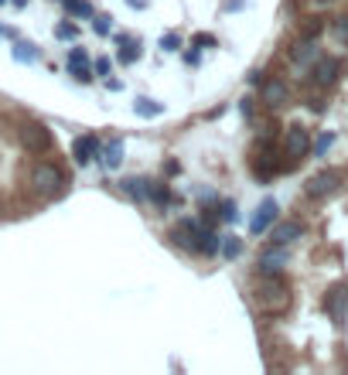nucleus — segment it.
Instances as JSON below:
<instances>
[{"instance_id": "f257e3e1", "label": "nucleus", "mask_w": 348, "mask_h": 375, "mask_svg": "<svg viewBox=\"0 0 348 375\" xmlns=\"http://www.w3.org/2000/svg\"><path fill=\"white\" fill-rule=\"evenodd\" d=\"M253 293H257V304L266 310H283L290 304V290H287V283L276 280V273H263V280L257 283Z\"/></svg>"}, {"instance_id": "f03ea898", "label": "nucleus", "mask_w": 348, "mask_h": 375, "mask_svg": "<svg viewBox=\"0 0 348 375\" xmlns=\"http://www.w3.org/2000/svg\"><path fill=\"white\" fill-rule=\"evenodd\" d=\"M65 185V178H62V171L55 168V164H34V171H31V188L38 191V194H45V198H52V194H58Z\"/></svg>"}, {"instance_id": "7ed1b4c3", "label": "nucleus", "mask_w": 348, "mask_h": 375, "mask_svg": "<svg viewBox=\"0 0 348 375\" xmlns=\"http://www.w3.org/2000/svg\"><path fill=\"white\" fill-rule=\"evenodd\" d=\"M21 144H24L31 154H48V150H52V133H48V126H41V123H28V126L21 130Z\"/></svg>"}, {"instance_id": "20e7f679", "label": "nucleus", "mask_w": 348, "mask_h": 375, "mask_svg": "<svg viewBox=\"0 0 348 375\" xmlns=\"http://www.w3.org/2000/svg\"><path fill=\"white\" fill-rule=\"evenodd\" d=\"M283 150H287V157H290V161H301V157L311 150V137H307V130H304L301 123L287 126V137H283Z\"/></svg>"}, {"instance_id": "39448f33", "label": "nucleus", "mask_w": 348, "mask_h": 375, "mask_svg": "<svg viewBox=\"0 0 348 375\" xmlns=\"http://www.w3.org/2000/svg\"><path fill=\"white\" fill-rule=\"evenodd\" d=\"M338 185H342V174H338V171H318V174L307 178L304 191H307L311 198H328Z\"/></svg>"}, {"instance_id": "423d86ee", "label": "nucleus", "mask_w": 348, "mask_h": 375, "mask_svg": "<svg viewBox=\"0 0 348 375\" xmlns=\"http://www.w3.org/2000/svg\"><path fill=\"white\" fill-rule=\"evenodd\" d=\"M338 72H342V62L338 58H318L314 69H311V79H314V86L328 89V86L338 82Z\"/></svg>"}, {"instance_id": "0eeeda50", "label": "nucleus", "mask_w": 348, "mask_h": 375, "mask_svg": "<svg viewBox=\"0 0 348 375\" xmlns=\"http://www.w3.org/2000/svg\"><path fill=\"white\" fill-rule=\"evenodd\" d=\"M263 106H266V109H283V106H290V89H287L283 79L263 82Z\"/></svg>"}, {"instance_id": "6e6552de", "label": "nucleus", "mask_w": 348, "mask_h": 375, "mask_svg": "<svg viewBox=\"0 0 348 375\" xmlns=\"http://www.w3.org/2000/svg\"><path fill=\"white\" fill-rule=\"evenodd\" d=\"M301 236H304V225L301 222H273L270 225V242L273 246H290Z\"/></svg>"}, {"instance_id": "1a4fd4ad", "label": "nucleus", "mask_w": 348, "mask_h": 375, "mask_svg": "<svg viewBox=\"0 0 348 375\" xmlns=\"http://www.w3.org/2000/svg\"><path fill=\"white\" fill-rule=\"evenodd\" d=\"M276 212H280V205H276L273 198L260 201V208H257V215H253V222H250V232H253V236H263V232L276 222Z\"/></svg>"}, {"instance_id": "9d476101", "label": "nucleus", "mask_w": 348, "mask_h": 375, "mask_svg": "<svg viewBox=\"0 0 348 375\" xmlns=\"http://www.w3.org/2000/svg\"><path fill=\"white\" fill-rule=\"evenodd\" d=\"M171 239L181 246V249H191V253H198V222H191V218L177 222V225L171 229Z\"/></svg>"}, {"instance_id": "9b49d317", "label": "nucleus", "mask_w": 348, "mask_h": 375, "mask_svg": "<svg viewBox=\"0 0 348 375\" xmlns=\"http://www.w3.org/2000/svg\"><path fill=\"white\" fill-rule=\"evenodd\" d=\"M325 307H328V314H331V321H335V324H345V314H348V286H335V290L328 293Z\"/></svg>"}, {"instance_id": "f8f14e48", "label": "nucleus", "mask_w": 348, "mask_h": 375, "mask_svg": "<svg viewBox=\"0 0 348 375\" xmlns=\"http://www.w3.org/2000/svg\"><path fill=\"white\" fill-rule=\"evenodd\" d=\"M92 154H102V150H99V140H96L92 133L79 137V140L72 144V157H76V164H83V168H86L89 161H92Z\"/></svg>"}, {"instance_id": "ddd939ff", "label": "nucleus", "mask_w": 348, "mask_h": 375, "mask_svg": "<svg viewBox=\"0 0 348 375\" xmlns=\"http://www.w3.org/2000/svg\"><path fill=\"white\" fill-rule=\"evenodd\" d=\"M290 260L287 246H276V249H266L260 256V273H280V266Z\"/></svg>"}, {"instance_id": "4468645a", "label": "nucleus", "mask_w": 348, "mask_h": 375, "mask_svg": "<svg viewBox=\"0 0 348 375\" xmlns=\"http://www.w3.org/2000/svg\"><path fill=\"white\" fill-rule=\"evenodd\" d=\"M69 72L79 79V82H92V72H89V58L83 48H72L69 52Z\"/></svg>"}, {"instance_id": "2eb2a0df", "label": "nucleus", "mask_w": 348, "mask_h": 375, "mask_svg": "<svg viewBox=\"0 0 348 375\" xmlns=\"http://www.w3.org/2000/svg\"><path fill=\"white\" fill-rule=\"evenodd\" d=\"M311 58H318V45H314V38H304V41H297V45L290 48V62L307 65Z\"/></svg>"}, {"instance_id": "dca6fc26", "label": "nucleus", "mask_w": 348, "mask_h": 375, "mask_svg": "<svg viewBox=\"0 0 348 375\" xmlns=\"http://www.w3.org/2000/svg\"><path fill=\"white\" fill-rule=\"evenodd\" d=\"M102 164H106L109 171H116V168L123 164V140H113V144L102 147Z\"/></svg>"}, {"instance_id": "f3484780", "label": "nucleus", "mask_w": 348, "mask_h": 375, "mask_svg": "<svg viewBox=\"0 0 348 375\" xmlns=\"http://www.w3.org/2000/svg\"><path fill=\"white\" fill-rule=\"evenodd\" d=\"M116 41L123 45V52H120V62H123V65H130V62H137V58H140V41H130L127 34H120Z\"/></svg>"}, {"instance_id": "a211bd4d", "label": "nucleus", "mask_w": 348, "mask_h": 375, "mask_svg": "<svg viewBox=\"0 0 348 375\" xmlns=\"http://www.w3.org/2000/svg\"><path fill=\"white\" fill-rule=\"evenodd\" d=\"M133 109H137L140 116H147V120H154V116H161V113H164V106H161L157 99H147V95H140V99L133 102Z\"/></svg>"}, {"instance_id": "6ab92c4d", "label": "nucleus", "mask_w": 348, "mask_h": 375, "mask_svg": "<svg viewBox=\"0 0 348 375\" xmlns=\"http://www.w3.org/2000/svg\"><path fill=\"white\" fill-rule=\"evenodd\" d=\"M147 188H151L147 178H127V181H123V191H127L130 198H137V201H144V198H147Z\"/></svg>"}, {"instance_id": "aec40b11", "label": "nucleus", "mask_w": 348, "mask_h": 375, "mask_svg": "<svg viewBox=\"0 0 348 375\" xmlns=\"http://www.w3.org/2000/svg\"><path fill=\"white\" fill-rule=\"evenodd\" d=\"M219 253H222L226 260H236V256L243 253V239H239V236H222V242H219Z\"/></svg>"}, {"instance_id": "412c9836", "label": "nucleus", "mask_w": 348, "mask_h": 375, "mask_svg": "<svg viewBox=\"0 0 348 375\" xmlns=\"http://www.w3.org/2000/svg\"><path fill=\"white\" fill-rule=\"evenodd\" d=\"M14 58H17V62H38V48H34L31 41H17V45H14Z\"/></svg>"}, {"instance_id": "4be33fe9", "label": "nucleus", "mask_w": 348, "mask_h": 375, "mask_svg": "<svg viewBox=\"0 0 348 375\" xmlns=\"http://www.w3.org/2000/svg\"><path fill=\"white\" fill-rule=\"evenodd\" d=\"M62 3H65V10L72 17H92V3L89 0H62Z\"/></svg>"}, {"instance_id": "5701e85b", "label": "nucleus", "mask_w": 348, "mask_h": 375, "mask_svg": "<svg viewBox=\"0 0 348 375\" xmlns=\"http://www.w3.org/2000/svg\"><path fill=\"white\" fill-rule=\"evenodd\" d=\"M147 198H154L157 205H168L171 201V191H168V185H151L147 188Z\"/></svg>"}, {"instance_id": "b1692460", "label": "nucleus", "mask_w": 348, "mask_h": 375, "mask_svg": "<svg viewBox=\"0 0 348 375\" xmlns=\"http://www.w3.org/2000/svg\"><path fill=\"white\" fill-rule=\"evenodd\" d=\"M331 31H335V38H338L342 45H348V14H345V17H335Z\"/></svg>"}, {"instance_id": "393cba45", "label": "nucleus", "mask_w": 348, "mask_h": 375, "mask_svg": "<svg viewBox=\"0 0 348 375\" xmlns=\"http://www.w3.org/2000/svg\"><path fill=\"white\" fill-rule=\"evenodd\" d=\"M161 48H164V52H177V48H181V34H177V31L161 34Z\"/></svg>"}, {"instance_id": "a878e982", "label": "nucleus", "mask_w": 348, "mask_h": 375, "mask_svg": "<svg viewBox=\"0 0 348 375\" xmlns=\"http://www.w3.org/2000/svg\"><path fill=\"white\" fill-rule=\"evenodd\" d=\"M335 144V133H321L318 137V144H314V157H321V154H328V147Z\"/></svg>"}, {"instance_id": "bb28decb", "label": "nucleus", "mask_w": 348, "mask_h": 375, "mask_svg": "<svg viewBox=\"0 0 348 375\" xmlns=\"http://www.w3.org/2000/svg\"><path fill=\"white\" fill-rule=\"evenodd\" d=\"M92 27H96V34H109V27H113V17H92Z\"/></svg>"}, {"instance_id": "cd10ccee", "label": "nucleus", "mask_w": 348, "mask_h": 375, "mask_svg": "<svg viewBox=\"0 0 348 375\" xmlns=\"http://www.w3.org/2000/svg\"><path fill=\"white\" fill-rule=\"evenodd\" d=\"M321 27H325V24H321V17H311V21H307V27H304V38H318V34H321Z\"/></svg>"}, {"instance_id": "c85d7f7f", "label": "nucleus", "mask_w": 348, "mask_h": 375, "mask_svg": "<svg viewBox=\"0 0 348 375\" xmlns=\"http://www.w3.org/2000/svg\"><path fill=\"white\" fill-rule=\"evenodd\" d=\"M236 218H239L236 205H232V201H222V222H236Z\"/></svg>"}, {"instance_id": "c756f323", "label": "nucleus", "mask_w": 348, "mask_h": 375, "mask_svg": "<svg viewBox=\"0 0 348 375\" xmlns=\"http://www.w3.org/2000/svg\"><path fill=\"white\" fill-rule=\"evenodd\" d=\"M96 76H109V58H96Z\"/></svg>"}, {"instance_id": "7c9ffc66", "label": "nucleus", "mask_w": 348, "mask_h": 375, "mask_svg": "<svg viewBox=\"0 0 348 375\" xmlns=\"http://www.w3.org/2000/svg\"><path fill=\"white\" fill-rule=\"evenodd\" d=\"M58 38H76V27H72V24H62V27H58Z\"/></svg>"}, {"instance_id": "2f4dec72", "label": "nucleus", "mask_w": 348, "mask_h": 375, "mask_svg": "<svg viewBox=\"0 0 348 375\" xmlns=\"http://www.w3.org/2000/svg\"><path fill=\"white\" fill-rule=\"evenodd\" d=\"M195 45H215L212 34H195Z\"/></svg>"}, {"instance_id": "473e14b6", "label": "nucleus", "mask_w": 348, "mask_h": 375, "mask_svg": "<svg viewBox=\"0 0 348 375\" xmlns=\"http://www.w3.org/2000/svg\"><path fill=\"white\" fill-rule=\"evenodd\" d=\"M243 116H253V99H243Z\"/></svg>"}, {"instance_id": "72a5a7b5", "label": "nucleus", "mask_w": 348, "mask_h": 375, "mask_svg": "<svg viewBox=\"0 0 348 375\" xmlns=\"http://www.w3.org/2000/svg\"><path fill=\"white\" fill-rule=\"evenodd\" d=\"M127 3H130V7H140V10L147 7V0H127Z\"/></svg>"}, {"instance_id": "f704fd0d", "label": "nucleus", "mask_w": 348, "mask_h": 375, "mask_svg": "<svg viewBox=\"0 0 348 375\" xmlns=\"http://www.w3.org/2000/svg\"><path fill=\"white\" fill-rule=\"evenodd\" d=\"M14 3H17V7H24V3H28V0H14Z\"/></svg>"}, {"instance_id": "c9c22d12", "label": "nucleus", "mask_w": 348, "mask_h": 375, "mask_svg": "<svg viewBox=\"0 0 348 375\" xmlns=\"http://www.w3.org/2000/svg\"><path fill=\"white\" fill-rule=\"evenodd\" d=\"M0 3H7V0H0Z\"/></svg>"}]
</instances>
